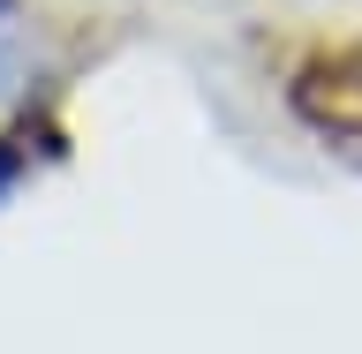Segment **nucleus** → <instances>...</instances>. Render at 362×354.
Masks as SVG:
<instances>
[{"label": "nucleus", "instance_id": "1", "mask_svg": "<svg viewBox=\"0 0 362 354\" xmlns=\"http://www.w3.org/2000/svg\"><path fill=\"white\" fill-rule=\"evenodd\" d=\"M16 181H23V151H16V143H0V196H8Z\"/></svg>", "mask_w": 362, "mask_h": 354}, {"label": "nucleus", "instance_id": "2", "mask_svg": "<svg viewBox=\"0 0 362 354\" xmlns=\"http://www.w3.org/2000/svg\"><path fill=\"white\" fill-rule=\"evenodd\" d=\"M8 8H16V0H0V16H8Z\"/></svg>", "mask_w": 362, "mask_h": 354}]
</instances>
